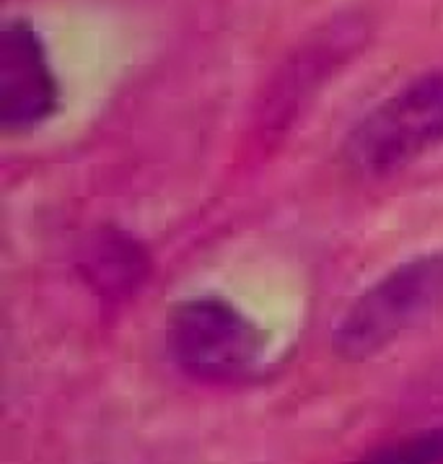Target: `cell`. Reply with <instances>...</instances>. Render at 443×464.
Masks as SVG:
<instances>
[{
  "mask_svg": "<svg viewBox=\"0 0 443 464\" xmlns=\"http://www.w3.org/2000/svg\"><path fill=\"white\" fill-rule=\"evenodd\" d=\"M150 262L143 244L125 231L104 228L93 237L83 255V276L104 298H122L138 291L148 278Z\"/></svg>",
  "mask_w": 443,
  "mask_h": 464,
  "instance_id": "5b68a950",
  "label": "cell"
},
{
  "mask_svg": "<svg viewBox=\"0 0 443 464\" xmlns=\"http://www.w3.org/2000/svg\"><path fill=\"white\" fill-rule=\"evenodd\" d=\"M441 312L443 249H433L371 283L334 327V345L348 358H366Z\"/></svg>",
  "mask_w": 443,
  "mask_h": 464,
  "instance_id": "7a4b0ae2",
  "label": "cell"
},
{
  "mask_svg": "<svg viewBox=\"0 0 443 464\" xmlns=\"http://www.w3.org/2000/svg\"><path fill=\"white\" fill-rule=\"evenodd\" d=\"M169 348L189 376L231 382L255 372L265 353V334L231 301L197 296L174 309Z\"/></svg>",
  "mask_w": 443,
  "mask_h": 464,
  "instance_id": "3957f363",
  "label": "cell"
},
{
  "mask_svg": "<svg viewBox=\"0 0 443 464\" xmlns=\"http://www.w3.org/2000/svg\"><path fill=\"white\" fill-rule=\"evenodd\" d=\"M355 464H443V428L384 446Z\"/></svg>",
  "mask_w": 443,
  "mask_h": 464,
  "instance_id": "8992f818",
  "label": "cell"
},
{
  "mask_svg": "<svg viewBox=\"0 0 443 464\" xmlns=\"http://www.w3.org/2000/svg\"><path fill=\"white\" fill-rule=\"evenodd\" d=\"M443 149V68L415 75L348 132L342 156L363 177H391Z\"/></svg>",
  "mask_w": 443,
  "mask_h": 464,
  "instance_id": "6da1fadb",
  "label": "cell"
},
{
  "mask_svg": "<svg viewBox=\"0 0 443 464\" xmlns=\"http://www.w3.org/2000/svg\"><path fill=\"white\" fill-rule=\"evenodd\" d=\"M57 110L60 81L34 24L5 21L0 32V128L37 130Z\"/></svg>",
  "mask_w": 443,
  "mask_h": 464,
  "instance_id": "277c9868",
  "label": "cell"
}]
</instances>
